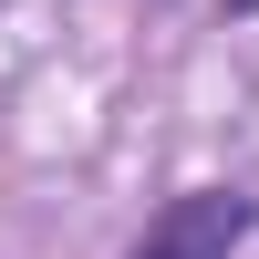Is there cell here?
Returning <instances> with one entry per match:
<instances>
[{
    "instance_id": "2",
    "label": "cell",
    "mask_w": 259,
    "mask_h": 259,
    "mask_svg": "<svg viewBox=\"0 0 259 259\" xmlns=\"http://www.w3.org/2000/svg\"><path fill=\"white\" fill-rule=\"evenodd\" d=\"M218 11H259V0H218Z\"/></svg>"
},
{
    "instance_id": "1",
    "label": "cell",
    "mask_w": 259,
    "mask_h": 259,
    "mask_svg": "<svg viewBox=\"0 0 259 259\" xmlns=\"http://www.w3.org/2000/svg\"><path fill=\"white\" fill-rule=\"evenodd\" d=\"M259 228V197L249 187H187V197H166L156 218H145V239L124 259H228Z\"/></svg>"
}]
</instances>
